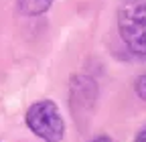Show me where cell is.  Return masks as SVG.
Wrapping results in <instances>:
<instances>
[{
	"label": "cell",
	"mask_w": 146,
	"mask_h": 142,
	"mask_svg": "<svg viewBox=\"0 0 146 142\" xmlns=\"http://www.w3.org/2000/svg\"><path fill=\"white\" fill-rule=\"evenodd\" d=\"M118 29L126 47L146 59V0H124L118 10Z\"/></svg>",
	"instance_id": "6da1fadb"
},
{
	"label": "cell",
	"mask_w": 146,
	"mask_h": 142,
	"mask_svg": "<svg viewBox=\"0 0 146 142\" xmlns=\"http://www.w3.org/2000/svg\"><path fill=\"white\" fill-rule=\"evenodd\" d=\"M27 126L45 142H61L65 134V122L51 100H41L31 106L27 112Z\"/></svg>",
	"instance_id": "7a4b0ae2"
},
{
	"label": "cell",
	"mask_w": 146,
	"mask_h": 142,
	"mask_svg": "<svg viewBox=\"0 0 146 142\" xmlns=\"http://www.w3.org/2000/svg\"><path fill=\"white\" fill-rule=\"evenodd\" d=\"M55 0H18V12H23L25 16H39L47 12L53 6Z\"/></svg>",
	"instance_id": "3957f363"
},
{
	"label": "cell",
	"mask_w": 146,
	"mask_h": 142,
	"mask_svg": "<svg viewBox=\"0 0 146 142\" xmlns=\"http://www.w3.org/2000/svg\"><path fill=\"white\" fill-rule=\"evenodd\" d=\"M136 94H138V98H140V100H144V102H146V73H144V75H140V77L136 79Z\"/></svg>",
	"instance_id": "277c9868"
},
{
	"label": "cell",
	"mask_w": 146,
	"mask_h": 142,
	"mask_svg": "<svg viewBox=\"0 0 146 142\" xmlns=\"http://www.w3.org/2000/svg\"><path fill=\"white\" fill-rule=\"evenodd\" d=\"M91 142H114V140L110 138V136H98V138H94Z\"/></svg>",
	"instance_id": "8992f818"
},
{
	"label": "cell",
	"mask_w": 146,
	"mask_h": 142,
	"mask_svg": "<svg viewBox=\"0 0 146 142\" xmlns=\"http://www.w3.org/2000/svg\"><path fill=\"white\" fill-rule=\"evenodd\" d=\"M134 142H146V128H142L138 134H136V140Z\"/></svg>",
	"instance_id": "5b68a950"
}]
</instances>
